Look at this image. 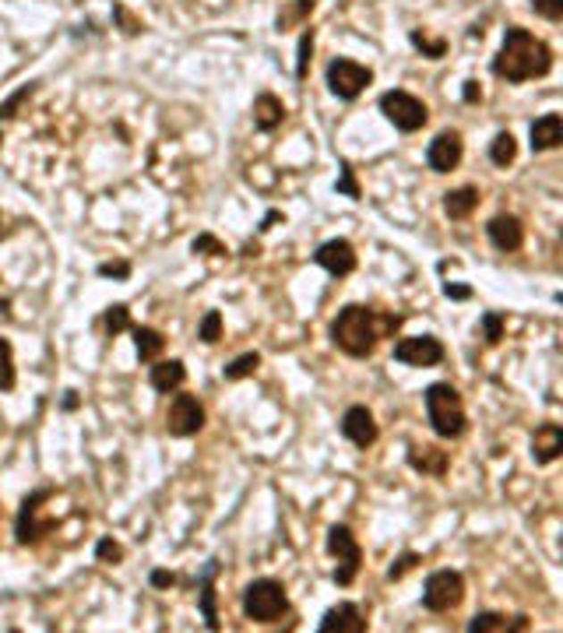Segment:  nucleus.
Listing matches in <instances>:
<instances>
[{
	"label": "nucleus",
	"instance_id": "f257e3e1",
	"mask_svg": "<svg viewBox=\"0 0 563 633\" xmlns=\"http://www.w3.org/2000/svg\"><path fill=\"white\" fill-rule=\"evenodd\" d=\"M550 71H553V50H550V43H542L528 29L510 25L500 54L493 57V74L510 81V85H521V81H532V78H546Z\"/></svg>",
	"mask_w": 563,
	"mask_h": 633
},
{
	"label": "nucleus",
	"instance_id": "f03ea898",
	"mask_svg": "<svg viewBox=\"0 0 563 633\" xmlns=\"http://www.w3.org/2000/svg\"><path fill=\"white\" fill-rule=\"evenodd\" d=\"M398 324H401V317H377V310L349 303L332 321V342L352 359H366V355H374V348L384 335L398 331Z\"/></svg>",
	"mask_w": 563,
	"mask_h": 633
},
{
	"label": "nucleus",
	"instance_id": "7ed1b4c3",
	"mask_svg": "<svg viewBox=\"0 0 563 633\" xmlns=\"http://www.w3.org/2000/svg\"><path fill=\"white\" fill-rule=\"evenodd\" d=\"M423 402H426L430 426H433V433H437L441 440H458V437H465V429H468L465 402H461V395H458L450 384H430L426 395H423Z\"/></svg>",
	"mask_w": 563,
	"mask_h": 633
},
{
	"label": "nucleus",
	"instance_id": "20e7f679",
	"mask_svg": "<svg viewBox=\"0 0 563 633\" xmlns=\"http://www.w3.org/2000/svg\"><path fill=\"white\" fill-rule=\"evenodd\" d=\"M289 612V595L279 580L272 577H261L254 584H247L243 591V616L254 620V623H275Z\"/></svg>",
	"mask_w": 563,
	"mask_h": 633
},
{
	"label": "nucleus",
	"instance_id": "39448f33",
	"mask_svg": "<svg viewBox=\"0 0 563 633\" xmlns=\"http://www.w3.org/2000/svg\"><path fill=\"white\" fill-rule=\"evenodd\" d=\"M381 113L388 116L401 134H416V130H423L430 123L426 103L416 99L412 92H401V88H391V92L381 96Z\"/></svg>",
	"mask_w": 563,
	"mask_h": 633
},
{
	"label": "nucleus",
	"instance_id": "423d86ee",
	"mask_svg": "<svg viewBox=\"0 0 563 633\" xmlns=\"http://www.w3.org/2000/svg\"><path fill=\"white\" fill-rule=\"evenodd\" d=\"M374 81V71L366 63H356L349 57H335L328 63V88L341 103H352L363 96V88Z\"/></svg>",
	"mask_w": 563,
	"mask_h": 633
},
{
	"label": "nucleus",
	"instance_id": "0eeeda50",
	"mask_svg": "<svg viewBox=\"0 0 563 633\" xmlns=\"http://www.w3.org/2000/svg\"><path fill=\"white\" fill-rule=\"evenodd\" d=\"M328 553L338 560V571H335V584L341 587H349L356 574H359V567H363V549H359V542H356V535H352V528H345V524H335L332 531H328Z\"/></svg>",
	"mask_w": 563,
	"mask_h": 633
},
{
	"label": "nucleus",
	"instance_id": "6e6552de",
	"mask_svg": "<svg viewBox=\"0 0 563 633\" xmlns=\"http://www.w3.org/2000/svg\"><path fill=\"white\" fill-rule=\"evenodd\" d=\"M465 598V577L458 571H433L423 584V605L430 612H450Z\"/></svg>",
	"mask_w": 563,
	"mask_h": 633
},
{
	"label": "nucleus",
	"instance_id": "1a4fd4ad",
	"mask_svg": "<svg viewBox=\"0 0 563 633\" xmlns=\"http://www.w3.org/2000/svg\"><path fill=\"white\" fill-rule=\"evenodd\" d=\"M54 496V489H39V493H32V496H25V504H21V511H18V521H14V538H18V546H32V542H39L43 535H50L56 528L54 518H39V511H43V504Z\"/></svg>",
	"mask_w": 563,
	"mask_h": 633
},
{
	"label": "nucleus",
	"instance_id": "9d476101",
	"mask_svg": "<svg viewBox=\"0 0 563 633\" xmlns=\"http://www.w3.org/2000/svg\"><path fill=\"white\" fill-rule=\"evenodd\" d=\"M169 437H194L205 429V404L194 395H176L166 412Z\"/></svg>",
	"mask_w": 563,
	"mask_h": 633
},
{
	"label": "nucleus",
	"instance_id": "9b49d317",
	"mask_svg": "<svg viewBox=\"0 0 563 633\" xmlns=\"http://www.w3.org/2000/svg\"><path fill=\"white\" fill-rule=\"evenodd\" d=\"M394 359L401 366H441L444 362V346L433 335H416V338H398L394 342Z\"/></svg>",
	"mask_w": 563,
	"mask_h": 633
},
{
	"label": "nucleus",
	"instance_id": "f8f14e48",
	"mask_svg": "<svg viewBox=\"0 0 563 633\" xmlns=\"http://www.w3.org/2000/svg\"><path fill=\"white\" fill-rule=\"evenodd\" d=\"M341 437L352 440L359 451L374 447L377 437H381V429H377V422H374V412H370L366 404H352V408H345V415H341Z\"/></svg>",
	"mask_w": 563,
	"mask_h": 633
},
{
	"label": "nucleus",
	"instance_id": "ddd939ff",
	"mask_svg": "<svg viewBox=\"0 0 563 633\" xmlns=\"http://www.w3.org/2000/svg\"><path fill=\"white\" fill-rule=\"evenodd\" d=\"M461 155H465L461 134H458V130H441V134L430 141V148H426V166H430L433 173H450V170H458Z\"/></svg>",
	"mask_w": 563,
	"mask_h": 633
},
{
	"label": "nucleus",
	"instance_id": "4468645a",
	"mask_svg": "<svg viewBox=\"0 0 563 633\" xmlns=\"http://www.w3.org/2000/svg\"><path fill=\"white\" fill-rule=\"evenodd\" d=\"M314 261L328 271V275H335V279H345V275H352L356 271V246L349 243V239H328V243H321L317 246V254H314Z\"/></svg>",
	"mask_w": 563,
	"mask_h": 633
},
{
	"label": "nucleus",
	"instance_id": "2eb2a0df",
	"mask_svg": "<svg viewBox=\"0 0 563 633\" xmlns=\"http://www.w3.org/2000/svg\"><path fill=\"white\" fill-rule=\"evenodd\" d=\"M321 633H366V620L356 602H338L324 612Z\"/></svg>",
	"mask_w": 563,
	"mask_h": 633
},
{
	"label": "nucleus",
	"instance_id": "dca6fc26",
	"mask_svg": "<svg viewBox=\"0 0 563 633\" xmlns=\"http://www.w3.org/2000/svg\"><path fill=\"white\" fill-rule=\"evenodd\" d=\"M486 236H490V243H493L500 254H514V250H521V243H525V226H521L517 215H497V219H490Z\"/></svg>",
	"mask_w": 563,
	"mask_h": 633
},
{
	"label": "nucleus",
	"instance_id": "f3484780",
	"mask_svg": "<svg viewBox=\"0 0 563 633\" xmlns=\"http://www.w3.org/2000/svg\"><path fill=\"white\" fill-rule=\"evenodd\" d=\"M563 454V429L557 422H542L532 437V458L535 464H553Z\"/></svg>",
	"mask_w": 563,
	"mask_h": 633
},
{
	"label": "nucleus",
	"instance_id": "a211bd4d",
	"mask_svg": "<svg viewBox=\"0 0 563 633\" xmlns=\"http://www.w3.org/2000/svg\"><path fill=\"white\" fill-rule=\"evenodd\" d=\"M532 137V152H553L563 145V116L560 113H546L539 116L528 130Z\"/></svg>",
	"mask_w": 563,
	"mask_h": 633
},
{
	"label": "nucleus",
	"instance_id": "6ab92c4d",
	"mask_svg": "<svg viewBox=\"0 0 563 633\" xmlns=\"http://www.w3.org/2000/svg\"><path fill=\"white\" fill-rule=\"evenodd\" d=\"M148 380H152V387H155L159 395H172V391L183 387V380H187V366H183L180 359H155Z\"/></svg>",
	"mask_w": 563,
	"mask_h": 633
},
{
	"label": "nucleus",
	"instance_id": "aec40b11",
	"mask_svg": "<svg viewBox=\"0 0 563 633\" xmlns=\"http://www.w3.org/2000/svg\"><path fill=\"white\" fill-rule=\"evenodd\" d=\"M282 120H285V106H282L279 96H272V92H261L257 99H254V127L257 130H265V134H272V130H279Z\"/></svg>",
	"mask_w": 563,
	"mask_h": 633
},
{
	"label": "nucleus",
	"instance_id": "412c9836",
	"mask_svg": "<svg viewBox=\"0 0 563 633\" xmlns=\"http://www.w3.org/2000/svg\"><path fill=\"white\" fill-rule=\"evenodd\" d=\"M408 464L416 468V471H423V475H444L448 471V464H450V458H448V451H441V447H408Z\"/></svg>",
	"mask_w": 563,
	"mask_h": 633
},
{
	"label": "nucleus",
	"instance_id": "4be33fe9",
	"mask_svg": "<svg viewBox=\"0 0 563 633\" xmlns=\"http://www.w3.org/2000/svg\"><path fill=\"white\" fill-rule=\"evenodd\" d=\"M472 633H507V630H528V616H514L507 620L504 612H479L472 623H468Z\"/></svg>",
	"mask_w": 563,
	"mask_h": 633
},
{
	"label": "nucleus",
	"instance_id": "5701e85b",
	"mask_svg": "<svg viewBox=\"0 0 563 633\" xmlns=\"http://www.w3.org/2000/svg\"><path fill=\"white\" fill-rule=\"evenodd\" d=\"M219 574V560H212L208 567H205V574H201V595H197V602H201V616H205V623H208V630H219V609H215V584H212V577Z\"/></svg>",
	"mask_w": 563,
	"mask_h": 633
},
{
	"label": "nucleus",
	"instance_id": "b1692460",
	"mask_svg": "<svg viewBox=\"0 0 563 633\" xmlns=\"http://www.w3.org/2000/svg\"><path fill=\"white\" fill-rule=\"evenodd\" d=\"M479 208V190L475 187H458V190H448L444 194V215L448 219H468L472 212Z\"/></svg>",
	"mask_w": 563,
	"mask_h": 633
},
{
	"label": "nucleus",
	"instance_id": "393cba45",
	"mask_svg": "<svg viewBox=\"0 0 563 633\" xmlns=\"http://www.w3.org/2000/svg\"><path fill=\"white\" fill-rule=\"evenodd\" d=\"M130 331H134V348H138L141 362H155L166 352L163 331H155V328H130Z\"/></svg>",
	"mask_w": 563,
	"mask_h": 633
},
{
	"label": "nucleus",
	"instance_id": "a878e982",
	"mask_svg": "<svg viewBox=\"0 0 563 633\" xmlns=\"http://www.w3.org/2000/svg\"><path fill=\"white\" fill-rule=\"evenodd\" d=\"M514 159H517V141H514L510 130H500V134L490 141V162L500 166V170H507Z\"/></svg>",
	"mask_w": 563,
	"mask_h": 633
},
{
	"label": "nucleus",
	"instance_id": "bb28decb",
	"mask_svg": "<svg viewBox=\"0 0 563 633\" xmlns=\"http://www.w3.org/2000/svg\"><path fill=\"white\" fill-rule=\"evenodd\" d=\"M408 43L426 60H444V54H448V39H433V36H426L423 29H412V32H408Z\"/></svg>",
	"mask_w": 563,
	"mask_h": 633
},
{
	"label": "nucleus",
	"instance_id": "cd10ccee",
	"mask_svg": "<svg viewBox=\"0 0 563 633\" xmlns=\"http://www.w3.org/2000/svg\"><path fill=\"white\" fill-rule=\"evenodd\" d=\"M257 366H261V355H257V352H243V355H236V359L225 366L223 377L225 380H243V377H254Z\"/></svg>",
	"mask_w": 563,
	"mask_h": 633
},
{
	"label": "nucleus",
	"instance_id": "c85d7f7f",
	"mask_svg": "<svg viewBox=\"0 0 563 633\" xmlns=\"http://www.w3.org/2000/svg\"><path fill=\"white\" fill-rule=\"evenodd\" d=\"M14 348L7 338H0V391H14Z\"/></svg>",
	"mask_w": 563,
	"mask_h": 633
},
{
	"label": "nucleus",
	"instance_id": "c756f323",
	"mask_svg": "<svg viewBox=\"0 0 563 633\" xmlns=\"http://www.w3.org/2000/svg\"><path fill=\"white\" fill-rule=\"evenodd\" d=\"M197 338H201L205 346H215V342L223 338V313H219V310H208V313L201 317V328H197Z\"/></svg>",
	"mask_w": 563,
	"mask_h": 633
},
{
	"label": "nucleus",
	"instance_id": "7c9ffc66",
	"mask_svg": "<svg viewBox=\"0 0 563 633\" xmlns=\"http://www.w3.org/2000/svg\"><path fill=\"white\" fill-rule=\"evenodd\" d=\"M103 328H106L110 335H120V331L134 328V324H130V310H127L123 303H113L110 310H106V317H103Z\"/></svg>",
	"mask_w": 563,
	"mask_h": 633
},
{
	"label": "nucleus",
	"instance_id": "2f4dec72",
	"mask_svg": "<svg viewBox=\"0 0 563 633\" xmlns=\"http://www.w3.org/2000/svg\"><path fill=\"white\" fill-rule=\"evenodd\" d=\"M190 250H194V254H205V257H225V254H229L223 239H215L212 232H201V236H194Z\"/></svg>",
	"mask_w": 563,
	"mask_h": 633
},
{
	"label": "nucleus",
	"instance_id": "473e14b6",
	"mask_svg": "<svg viewBox=\"0 0 563 633\" xmlns=\"http://www.w3.org/2000/svg\"><path fill=\"white\" fill-rule=\"evenodd\" d=\"M36 88H39V85H36V81H29V85H21V88H18L7 103H0V120H11V116L18 113V110H21V103L36 96Z\"/></svg>",
	"mask_w": 563,
	"mask_h": 633
},
{
	"label": "nucleus",
	"instance_id": "72a5a7b5",
	"mask_svg": "<svg viewBox=\"0 0 563 633\" xmlns=\"http://www.w3.org/2000/svg\"><path fill=\"white\" fill-rule=\"evenodd\" d=\"M483 338H486L490 346H497V342L504 338V313H497V310H486V313H483Z\"/></svg>",
	"mask_w": 563,
	"mask_h": 633
},
{
	"label": "nucleus",
	"instance_id": "f704fd0d",
	"mask_svg": "<svg viewBox=\"0 0 563 633\" xmlns=\"http://www.w3.org/2000/svg\"><path fill=\"white\" fill-rule=\"evenodd\" d=\"M310 57H314V29H303V36H299V57H296V78L299 81L307 78Z\"/></svg>",
	"mask_w": 563,
	"mask_h": 633
},
{
	"label": "nucleus",
	"instance_id": "c9c22d12",
	"mask_svg": "<svg viewBox=\"0 0 563 633\" xmlns=\"http://www.w3.org/2000/svg\"><path fill=\"white\" fill-rule=\"evenodd\" d=\"M338 194H345V197H352V201H359V183H356V176H352V166L349 162H341V173H338V183H335Z\"/></svg>",
	"mask_w": 563,
	"mask_h": 633
},
{
	"label": "nucleus",
	"instance_id": "e433bc0d",
	"mask_svg": "<svg viewBox=\"0 0 563 633\" xmlns=\"http://www.w3.org/2000/svg\"><path fill=\"white\" fill-rule=\"evenodd\" d=\"M310 11H314V0H296V4H292V7L285 11V14H279V29L285 32V29H289L292 21H303V18L310 14Z\"/></svg>",
	"mask_w": 563,
	"mask_h": 633
},
{
	"label": "nucleus",
	"instance_id": "4c0bfd02",
	"mask_svg": "<svg viewBox=\"0 0 563 633\" xmlns=\"http://www.w3.org/2000/svg\"><path fill=\"white\" fill-rule=\"evenodd\" d=\"M96 560H99V563H120V560H123V546L113 542V538H99V546H96Z\"/></svg>",
	"mask_w": 563,
	"mask_h": 633
},
{
	"label": "nucleus",
	"instance_id": "58836bf2",
	"mask_svg": "<svg viewBox=\"0 0 563 633\" xmlns=\"http://www.w3.org/2000/svg\"><path fill=\"white\" fill-rule=\"evenodd\" d=\"M532 11L542 14L546 21H560L563 18V0H532Z\"/></svg>",
	"mask_w": 563,
	"mask_h": 633
},
{
	"label": "nucleus",
	"instance_id": "ea45409f",
	"mask_svg": "<svg viewBox=\"0 0 563 633\" xmlns=\"http://www.w3.org/2000/svg\"><path fill=\"white\" fill-rule=\"evenodd\" d=\"M416 563H419V556H416V553H405V556H398V560H394V567L388 571V580H401V577L408 574Z\"/></svg>",
	"mask_w": 563,
	"mask_h": 633
},
{
	"label": "nucleus",
	"instance_id": "a19ab883",
	"mask_svg": "<svg viewBox=\"0 0 563 633\" xmlns=\"http://www.w3.org/2000/svg\"><path fill=\"white\" fill-rule=\"evenodd\" d=\"M99 275L103 279H130V264L127 261H106V264H99Z\"/></svg>",
	"mask_w": 563,
	"mask_h": 633
},
{
	"label": "nucleus",
	"instance_id": "79ce46f5",
	"mask_svg": "<svg viewBox=\"0 0 563 633\" xmlns=\"http://www.w3.org/2000/svg\"><path fill=\"white\" fill-rule=\"evenodd\" d=\"M113 14L123 21V32H127V36H138V32H141V21H134V18L127 14V7H120V4H116V7H113Z\"/></svg>",
	"mask_w": 563,
	"mask_h": 633
},
{
	"label": "nucleus",
	"instance_id": "37998d69",
	"mask_svg": "<svg viewBox=\"0 0 563 633\" xmlns=\"http://www.w3.org/2000/svg\"><path fill=\"white\" fill-rule=\"evenodd\" d=\"M176 584V574L169 571H152V587H172Z\"/></svg>",
	"mask_w": 563,
	"mask_h": 633
},
{
	"label": "nucleus",
	"instance_id": "c03bdc74",
	"mask_svg": "<svg viewBox=\"0 0 563 633\" xmlns=\"http://www.w3.org/2000/svg\"><path fill=\"white\" fill-rule=\"evenodd\" d=\"M465 103H479L483 99V88H479V81H465Z\"/></svg>",
	"mask_w": 563,
	"mask_h": 633
},
{
	"label": "nucleus",
	"instance_id": "a18cd8bd",
	"mask_svg": "<svg viewBox=\"0 0 563 633\" xmlns=\"http://www.w3.org/2000/svg\"><path fill=\"white\" fill-rule=\"evenodd\" d=\"M444 296H448V299H468V296H472V288L468 286H444Z\"/></svg>",
	"mask_w": 563,
	"mask_h": 633
},
{
	"label": "nucleus",
	"instance_id": "49530a36",
	"mask_svg": "<svg viewBox=\"0 0 563 633\" xmlns=\"http://www.w3.org/2000/svg\"><path fill=\"white\" fill-rule=\"evenodd\" d=\"M63 408L71 412V408H78V398H74V391H67V398H63Z\"/></svg>",
	"mask_w": 563,
	"mask_h": 633
},
{
	"label": "nucleus",
	"instance_id": "de8ad7c7",
	"mask_svg": "<svg viewBox=\"0 0 563 633\" xmlns=\"http://www.w3.org/2000/svg\"><path fill=\"white\" fill-rule=\"evenodd\" d=\"M7 310H11V299H0V321H7V317H11Z\"/></svg>",
	"mask_w": 563,
	"mask_h": 633
},
{
	"label": "nucleus",
	"instance_id": "09e8293b",
	"mask_svg": "<svg viewBox=\"0 0 563 633\" xmlns=\"http://www.w3.org/2000/svg\"><path fill=\"white\" fill-rule=\"evenodd\" d=\"M0 141H4V134H0Z\"/></svg>",
	"mask_w": 563,
	"mask_h": 633
}]
</instances>
